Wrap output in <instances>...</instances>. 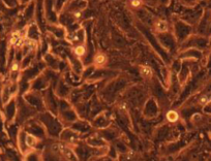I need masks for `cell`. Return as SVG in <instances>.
<instances>
[{
    "label": "cell",
    "mask_w": 211,
    "mask_h": 161,
    "mask_svg": "<svg viewBox=\"0 0 211 161\" xmlns=\"http://www.w3.org/2000/svg\"><path fill=\"white\" fill-rule=\"evenodd\" d=\"M57 149L66 160H69V161H77L78 160L76 157V155H75V153L70 150L69 147L64 146V145H57Z\"/></svg>",
    "instance_id": "obj_1"
},
{
    "label": "cell",
    "mask_w": 211,
    "mask_h": 161,
    "mask_svg": "<svg viewBox=\"0 0 211 161\" xmlns=\"http://www.w3.org/2000/svg\"><path fill=\"white\" fill-rule=\"evenodd\" d=\"M155 28H156V30L159 31V32H165V31H167V30H168V24H167L166 21L159 20L155 23Z\"/></svg>",
    "instance_id": "obj_2"
},
{
    "label": "cell",
    "mask_w": 211,
    "mask_h": 161,
    "mask_svg": "<svg viewBox=\"0 0 211 161\" xmlns=\"http://www.w3.org/2000/svg\"><path fill=\"white\" fill-rule=\"evenodd\" d=\"M178 119H179V115H178L177 112L175 111H170L168 112L167 114V120L169 122H172V123H175L178 121Z\"/></svg>",
    "instance_id": "obj_3"
},
{
    "label": "cell",
    "mask_w": 211,
    "mask_h": 161,
    "mask_svg": "<svg viewBox=\"0 0 211 161\" xmlns=\"http://www.w3.org/2000/svg\"><path fill=\"white\" fill-rule=\"evenodd\" d=\"M141 74H142L143 76H145V78H151L152 76V69L150 68L149 66H147V65H145V66H141Z\"/></svg>",
    "instance_id": "obj_4"
},
{
    "label": "cell",
    "mask_w": 211,
    "mask_h": 161,
    "mask_svg": "<svg viewBox=\"0 0 211 161\" xmlns=\"http://www.w3.org/2000/svg\"><path fill=\"white\" fill-rule=\"evenodd\" d=\"M26 145L28 147H30V148H32V147H34L35 145L37 143V139L33 135H27L26 136Z\"/></svg>",
    "instance_id": "obj_5"
},
{
    "label": "cell",
    "mask_w": 211,
    "mask_h": 161,
    "mask_svg": "<svg viewBox=\"0 0 211 161\" xmlns=\"http://www.w3.org/2000/svg\"><path fill=\"white\" fill-rule=\"evenodd\" d=\"M106 60H107V58H106V56L104 54H97L94 57V62H95V64H97V65L104 64L106 62Z\"/></svg>",
    "instance_id": "obj_6"
},
{
    "label": "cell",
    "mask_w": 211,
    "mask_h": 161,
    "mask_svg": "<svg viewBox=\"0 0 211 161\" xmlns=\"http://www.w3.org/2000/svg\"><path fill=\"white\" fill-rule=\"evenodd\" d=\"M86 53V49L84 46H77L75 48V54L77 56H83Z\"/></svg>",
    "instance_id": "obj_7"
},
{
    "label": "cell",
    "mask_w": 211,
    "mask_h": 161,
    "mask_svg": "<svg viewBox=\"0 0 211 161\" xmlns=\"http://www.w3.org/2000/svg\"><path fill=\"white\" fill-rule=\"evenodd\" d=\"M20 40H21V37H20V35H19L18 32H16V33H14L13 36H11V45H15V46L19 45V43H20Z\"/></svg>",
    "instance_id": "obj_8"
},
{
    "label": "cell",
    "mask_w": 211,
    "mask_h": 161,
    "mask_svg": "<svg viewBox=\"0 0 211 161\" xmlns=\"http://www.w3.org/2000/svg\"><path fill=\"white\" fill-rule=\"evenodd\" d=\"M208 101H209V97L207 96V95H203V96H201V98L199 99V103L200 104H206L208 103Z\"/></svg>",
    "instance_id": "obj_9"
},
{
    "label": "cell",
    "mask_w": 211,
    "mask_h": 161,
    "mask_svg": "<svg viewBox=\"0 0 211 161\" xmlns=\"http://www.w3.org/2000/svg\"><path fill=\"white\" fill-rule=\"evenodd\" d=\"M140 4H141L140 0H133V1H132V5L133 6V7H138Z\"/></svg>",
    "instance_id": "obj_10"
},
{
    "label": "cell",
    "mask_w": 211,
    "mask_h": 161,
    "mask_svg": "<svg viewBox=\"0 0 211 161\" xmlns=\"http://www.w3.org/2000/svg\"><path fill=\"white\" fill-rule=\"evenodd\" d=\"M19 69V64L18 63H14L13 66H11V70L13 71H17Z\"/></svg>",
    "instance_id": "obj_11"
},
{
    "label": "cell",
    "mask_w": 211,
    "mask_h": 161,
    "mask_svg": "<svg viewBox=\"0 0 211 161\" xmlns=\"http://www.w3.org/2000/svg\"><path fill=\"white\" fill-rule=\"evenodd\" d=\"M132 1H133V0H132Z\"/></svg>",
    "instance_id": "obj_12"
}]
</instances>
